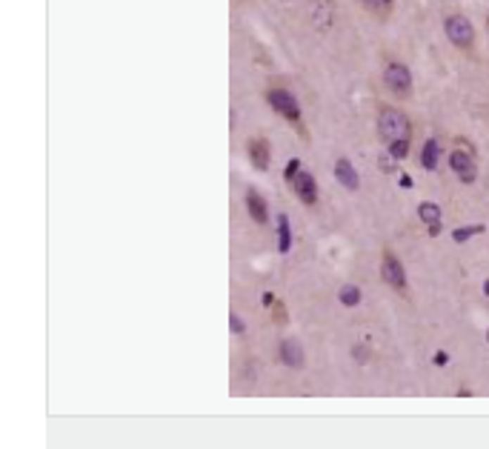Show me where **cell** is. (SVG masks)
Segmentation results:
<instances>
[{
    "mask_svg": "<svg viewBox=\"0 0 489 449\" xmlns=\"http://www.w3.org/2000/svg\"><path fill=\"white\" fill-rule=\"evenodd\" d=\"M292 192H295V198H298L303 206H315V203H318V181H315V175L306 172V169H300V172L295 175V181H292Z\"/></svg>",
    "mask_w": 489,
    "mask_h": 449,
    "instance_id": "obj_7",
    "label": "cell"
},
{
    "mask_svg": "<svg viewBox=\"0 0 489 449\" xmlns=\"http://www.w3.org/2000/svg\"><path fill=\"white\" fill-rule=\"evenodd\" d=\"M272 315H275V321L278 324H286V306L278 301V303H272Z\"/></svg>",
    "mask_w": 489,
    "mask_h": 449,
    "instance_id": "obj_20",
    "label": "cell"
},
{
    "mask_svg": "<svg viewBox=\"0 0 489 449\" xmlns=\"http://www.w3.org/2000/svg\"><path fill=\"white\" fill-rule=\"evenodd\" d=\"M409 144H412V141H395V144H389L386 149H389V155H392L395 160H404V158L409 155Z\"/></svg>",
    "mask_w": 489,
    "mask_h": 449,
    "instance_id": "obj_17",
    "label": "cell"
},
{
    "mask_svg": "<svg viewBox=\"0 0 489 449\" xmlns=\"http://www.w3.org/2000/svg\"><path fill=\"white\" fill-rule=\"evenodd\" d=\"M278 355H281L284 367H289V369H303L306 367V352H303L300 341H295V338L281 341V352Z\"/></svg>",
    "mask_w": 489,
    "mask_h": 449,
    "instance_id": "obj_9",
    "label": "cell"
},
{
    "mask_svg": "<svg viewBox=\"0 0 489 449\" xmlns=\"http://www.w3.org/2000/svg\"><path fill=\"white\" fill-rule=\"evenodd\" d=\"M298 172H300V160H298V158H292V160H289V166H286V172H284V177H286L289 184H292Z\"/></svg>",
    "mask_w": 489,
    "mask_h": 449,
    "instance_id": "obj_19",
    "label": "cell"
},
{
    "mask_svg": "<svg viewBox=\"0 0 489 449\" xmlns=\"http://www.w3.org/2000/svg\"><path fill=\"white\" fill-rule=\"evenodd\" d=\"M486 292H489V284H486Z\"/></svg>",
    "mask_w": 489,
    "mask_h": 449,
    "instance_id": "obj_23",
    "label": "cell"
},
{
    "mask_svg": "<svg viewBox=\"0 0 489 449\" xmlns=\"http://www.w3.org/2000/svg\"><path fill=\"white\" fill-rule=\"evenodd\" d=\"M378 138L389 146L395 141H412V120L401 106H378Z\"/></svg>",
    "mask_w": 489,
    "mask_h": 449,
    "instance_id": "obj_2",
    "label": "cell"
},
{
    "mask_svg": "<svg viewBox=\"0 0 489 449\" xmlns=\"http://www.w3.org/2000/svg\"><path fill=\"white\" fill-rule=\"evenodd\" d=\"M486 341H489V329H486Z\"/></svg>",
    "mask_w": 489,
    "mask_h": 449,
    "instance_id": "obj_22",
    "label": "cell"
},
{
    "mask_svg": "<svg viewBox=\"0 0 489 449\" xmlns=\"http://www.w3.org/2000/svg\"><path fill=\"white\" fill-rule=\"evenodd\" d=\"M229 327H232V332H243V321L238 315H232V324Z\"/></svg>",
    "mask_w": 489,
    "mask_h": 449,
    "instance_id": "obj_21",
    "label": "cell"
},
{
    "mask_svg": "<svg viewBox=\"0 0 489 449\" xmlns=\"http://www.w3.org/2000/svg\"><path fill=\"white\" fill-rule=\"evenodd\" d=\"M481 232H483V227H481V223H472V227H464V229H455V235H452V238H455L458 244H464L466 238H472V235H481Z\"/></svg>",
    "mask_w": 489,
    "mask_h": 449,
    "instance_id": "obj_18",
    "label": "cell"
},
{
    "mask_svg": "<svg viewBox=\"0 0 489 449\" xmlns=\"http://www.w3.org/2000/svg\"><path fill=\"white\" fill-rule=\"evenodd\" d=\"M338 301H341L343 306H358V303H361V289L355 286V284H346V286H341Z\"/></svg>",
    "mask_w": 489,
    "mask_h": 449,
    "instance_id": "obj_15",
    "label": "cell"
},
{
    "mask_svg": "<svg viewBox=\"0 0 489 449\" xmlns=\"http://www.w3.org/2000/svg\"><path fill=\"white\" fill-rule=\"evenodd\" d=\"M383 86H386V92L395 101H407L412 95V89H415L412 69L404 61H386V66H383Z\"/></svg>",
    "mask_w": 489,
    "mask_h": 449,
    "instance_id": "obj_3",
    "label": "cell"
},
{
    "mask_svg": "<svg viewBox=\"0 0 489 449\" xmlns=\"http://www.w3.org/2000/svg\"><path fill=\"white\" fill-rule=\"evenodd\" d=\"M335 177H338V184L343 189H349V192H355L361 186V175H358V169H355V163L349 158H338L335 160Z\"/></svg>",
    "mask_w": 489,
    "mask_h": 449,
    "instance_id": "obj_10",
    "label": "cell"
},
{
    "mask_svg": "<svg viewBox=\"0 0 489 449\" xmlns=\"http://www.w3.org/2000/svg\"><path fill=\"white\" fill-rule=\"evenodd\" d=\"M418 217L426 223V227H440V206L435 201H424L418 206Z\"/></svg>",
    "mask_w": 489,
    "mask_h": 449,
    "instance_id": "obj_14",
    "label": "cell"
},
{
    "mask_svg": "<svg viewBox=\"0 0 489 449\" xmlns=\"http://www.w3.org/2000/svg\"><path fill=\"white\" fill-rule=\"evenodd\" d=\"M438 160H440V144H438V138H429L421 146V166L426 172H435L438 169Z\"/></svg>",
    "mask_w": 489,
    "mask_h": 449,
    "instance_id": "obj_13",
    "label": "cell"
},
{
    "mask_svg": "<svg viewBox=\"0 0 489 449\" xmlns=\"http://www.w3.org/2000/svg\"><path fill=\"white\" fill-rule=\"evenodd\" d=\"M381 278H383V284L392 289V292H398L401 298H407L409 295V284H407V269H404V263H401V258L395 255V249H383V255H381Z\"/></svg>",
    "mask_w": 489,
    "mask_h": 449,
    "instance_id": "obj_4",
    "label": "cell"
},
{
    "mask_svg": "<svg viewBox=\"0 0 489 449\" xmlns=\"http://www.w3.org/2000/svg\"><path fill=\"white\" fill-rule=\"evenodd\" d=\"M443 32H447V40L452 43L455 49L472 52V46H475V26H472V20L466 15H461V12L447 15V20H443Z\"/></svg>",
    "mask_w": 489,
    "mask_h": 449,
    "instance_id": "obj_5",
    "label": "cell"
},
{
    "mask_svg": "<svg viewBox=\"0 0 489 449\" xmlns=\"http://www.w3.org/2000/svg\"><path fill=\"white\" fill-rule=\"evenodd\" d=\"M278 235H281L278 249H281V252H289V246H292V235H289V217H286V215L278 217Z\"/></svg>",
    "mask_w": 489,
    "mask_h": 449,
    "instance_id": "obj_16",
    "label": "cell"
},
{
    "mask_svg": "<svg viewBox=\"0 0 489 449\" xmlns=\"http://www.w3.org/2000/svg\"><path fill=\"white\" fill-rule=\"evenodd\" d=\"M450 169L455 172V177L461 184H475V177H478V163H475V155L469 146H455L452 155H450Z\"/></svg>",
    "mask_w": 489,
    "mask_h": 449,
    "instance_id": "obj_6",
    "label": "cell"
},
{
    "mask_svg": "<svg viewBox=\"0 0 489 449\" xmlns=\"http://www.w3.org/2000/svg\"><path fill=\"white\" fill-rule=\"evenodd\" d=\"M364 12H369L375 20H389L395 12V0H361Z\"/></svg>",
    "mask_w": 489,
    "mask_h": 449,
    "instance_id": "obj_12",
    "label": "cell"
},
{
    "mask_svg": "<svg viewBox=\"0 0 489 449\" xmlns=\"http://www.w3.org/2000/svg\"><path fill=\"white\" fill-rule=\"evenodd\" d=\"M246 158L252 163L255 172H266L269 169V160H272V149H269V141L263 134H255V138L246 141Z\"/></svg>",
    "mask_w": 489,
    "mask_h": 449,
    "instance_id": "obj_8",
    "label": "cell"
},
{
    "mask_svg": "<svg viewBox=\"0 0 489 449\" xmlns=\"http://www.w3.org/2000/svg\"><path fill=\"white\" fill-rule=\"evenodd\" d=\"M246 212L249 217L258 223V227H263L266 220H269V203H266V198L258 192V189H246Z\"/></svg>",
    "mask_w": 489,
    "mask_h": 449,
    "instance_id": "obj_11",
    "label": "cell"
},
{
    "mask_svg": "<svg viewBox=\"0 0 489 449\" xmlns=\"http://www.w3.org/2000/svg\"><path fill=\"white\" fill-rule=\"evenodd\" d=\"M266 103H269V109L275 115H281L303 141H309V129H306V120H303V109L298 103V98L289 92V89L284 86H269L266 89Z\"/></svg>",
    "mask_w": 489,
    "mask_h": 449,
    "instance_id": "obj_1",
    "label": "cell"
}]
</instances>
